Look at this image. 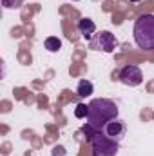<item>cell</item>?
Segmentation results:
<instances>
[{
  "mask_svg": "<svg viewBox=\"0 0 154 156\" xmlns=\"http://www.w3.org/2000/svg\"><path fill=\"white\" fill-rule=\"evenodd\" d=\"M103 133H105L109 138L116 140V142H121L123 136H125V133H127V125H125L123 120L114 118V120H111V122L103 127Z\"/></svg>",
  "mask_w": 154,
  "mask_h": 156,
  "instance_id": "cell-6",
  "label": "cell"
},
{
  "mask_svg": "<svg viewBox=\"0 0 154 156\" xmlns=\"http://www.w3.org/2000/svg\"><path fill=\"white\" fill-rule=\"evenodd\" d=\"M53 154L54 156H62L64 154V149H62V147H54V149H53Z\"/></svg>",
  "mask_w": 154,
  "mask_h": 156,
  "instance_id": "cell-12",
  "label": "cell"
},
{
  "mask_svg": "<svg viewBox=\"0 0 154 156\" xmlns=\"http://www.w3.org/2000/svg\"><path fill=\"white\" fill-rule=\"evenodd\" d=\"M44 45H45V49H47L49 53H56V51L62 47V40L56 38V37H47L45 42H44Z\"/></svg>",
  "mask_w": 154,
  "mask_h": 156,
  "instance_id": "cell-9",
  "label": "cell"
},
{
  "mask_svg": "<svg viewBox=\"0 0 154 156\" xmlns=\"http://www.w3.org/2000/svg\"><path fill=\"white\" fill-rule=\"evenodd\" d=\"M22 4H24V0H2V5L5 9H18V7H22Z\"/></svg>",
  "mask_w": 154,
  "mask_h": 156,
  "instance_id": "cell-10",
  "label": "cell"
},
{
  "mask_svg": "<svg viewBox=\"0 0 154 156\" xmlns=\"http://www.w3.org/2000/svg\"><path fill=\"white\" fill-rule=\"evenodd\" d=\"M89 113H87V123L93 129L103 131V127L111 122L118 118V107L113 100L109 98H94L87 104Z\"/></svg>",
  "mask_w": 154,
  "mask_h": 156,
  "instance_id": "cell-1",
  "label": "cell"
},
{
  "mask_svg": "<svg viewBox=\"0 0 154 156\" xmlns=\"http://www.w3.org/2000/svg\"><path fill=\"white\" fill-rule=\"evenodd\" d=\"M120 82L125 83V85H129V87H136V85H140L143 82V73H142V69L138 66L129 64V66L121 67V71H120Z\"/></svg>",
  "mask_w": 154,
  "mask_h": 156,
  "instance_id": "cell-5",
  "label": "cell"
},
{
  "mask_svg": "<svg viewBox=\"0 0 154 156\" xmlns=\"http://www.w3.org/2000/svg\"><path fill=\"white\" fill-rule=\"evenodd\" d=\"M93 91H94V87H93V83H91L89 80L82 78V80L78 82V89H76V93H78V96H80V98H85V96H89V94H91Z\"/></svg>",
  "mask_w": 154,
  "mask_h": 156,
  "instance_id": "cell-8",
  "label": "cell"
},
{
  "mask_svg": "<svg viewBox=\"0 0 154 156\" xmlns=\"http://www.w3.org/2000/svg\"><path fill=\"white\" fill-rule=\"evenodd\" d=\"M131 2H140V0H131Z\"/></svg>",
  "mask_w": 154,
  "mask_h": 156,
  "instance_id": "cell-13",
  "label": "cell"
},
{
  "mask_svg": "<svg viewBox=\"0 0 154 156\" xmlns=\"http://www.w3.org/2000/svg\"><path fill=\"white\" fill-rule=\"evenodd\" d=\"M134 42L140 49H154V15H142L134 24Z\"/></svg>",
  "mask_w": 154,
  "mask_h": 156,
  "instance_id": "cell-2",
  "label": "cell"
},
{
  "mask_svg": "<svg viewBox=\"0 0 154 156\" xmlns=\"http://www.w3.org/2000/svg\"><path fill=\"white\" fill-rule=\"evenodd\" d=\"M78 31H80V35H82L83 38L89 42V40L96 35V24H94L91 18L83 16V18L78 20Z\"/></svg>",
  "mask_w": 154,
  "mask_h": 156,
  "instance_id": "cell-7",
  "label": "cell"
},
{
  "mask_svg": "<svg viewBox=\"0 0 154 156\" xmlns=\"http://www.w3.org/2000/svg\"><path fill=\"white\" fill-rule=\"evenodd\" d=\"M87 113H89V107L85 104H78L76 109H75V116L76 118H87Z\"/></svg>",
  "mask_w": 154,
  "mask_h": 156,
  "instance_id": "cell-11",
  "label": "cell"
},
{
  "mask_svg": "<svg viewBox=\"0 0 154 156\" xmlns=\"http://www.w3.org/2000/svg\"><path fill=\"white\" fill-rule=\"evenodd\" d=\"M89 47L93 51H103V53H113L116 49V37L111 31H100L89 40Z\"/></svg>",
  "mask_w": 154,
  "mask_h": 156,
  "instance_id": "cell-4",
  "label": "cell"
},
{
  "mask_svg": "<svg viewBox=\"0 0 154 156\" xmlns=\"http://www.w3.org/2000/svg\"><path fill=\"white\" fill-rule=\"evenodd\" d=\"M91 149L93 156H116L120 149V142L109 138L103 131H96L91 136Z\"/></svg>",
  "mask_w": 154,
  "mask_h": 156,
  "instance_id": "cell-3",
  "label": "cell"
}]
</instances>
